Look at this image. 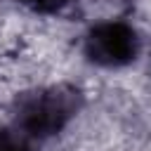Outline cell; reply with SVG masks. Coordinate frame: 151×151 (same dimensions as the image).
Instances as JSON below:
<instances>
[{
  "mask_svg": "<svg viewBox=\"0 0 151 151\" xmlns=\"http://www.w3.org/2000/svg\"><path fill=\"white\" fill-rule=\"evenodd\" d=\"M80 109V92L66 85L38 90L19 101L17 127L33 139L57 134Z\"/></svg>",
  "mask_w": 151,
  "mask_h": 151,
  "instance_id": "obj_1",
  "label": "cell"
},
{
  "mask_svg": "<svg viewBox=\"0 0 151 151\" xmlns=\"http://www.w3.org/2000/svg\"><path fill=\"white\" fill-rule=\"evenodd\" d=\"M139 52V38L132 26L123 21L97 24L85 38V54L99 66L130 64Z\"/></svg>",
  "mask_w": 151,
  "mask_h": 151,
  "instance_id": "obj_2",
  "label": "cell"
},
{
  "mask_svg": "<svg viewBox=\"0 0 151 151\" xmlns=\"http://www.w3.org/2000/svg\"><path fill=\"white\" fill-rule=\"evenodd\" d=\"M0 151H33V137L19 127H5L0 130Z\"/></svg>",
  "mask_w": 151,
  "mask_h": 151,
  "instance_id": "obj_3",
  "label": "cell"
},
{
  "mask_svg": "<svg viewBox=\"0 0 151 151\" xmlns=\"http://www.w3.org/2000/svg\"><path fill=\"white\" fill-rule=\"evenodd\" d=\"M28 9L33 12H40V14H52V12H59L64 9L66 5H71L73 0H21Z\"/></svg>",
  "mask_w": 151,
  "mask_h": 151,
  "instance_id": "obj_4",
  "label": "cell"
}]
</instances>
